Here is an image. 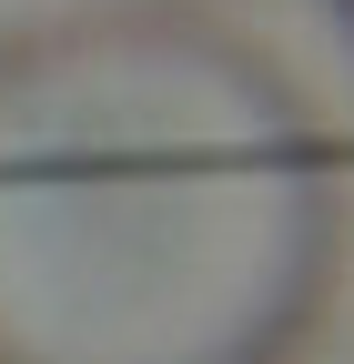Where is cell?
<instances>
[{
  "mask_svg": "<svg viewBox=\"0 0 354 364\" xmlns=\"http://www.w3.org/2000/svg\"><path fill=\"white\" fill-rule=\"evenodd\" d=\"M344 233L324 122L253 51H132L0 172V364H294Z\"/></svg>",
  "mask_w": 354,
  "mask_h": 364,
  "instance_id": "1",
  "label": "cell"
}]
</instances>
